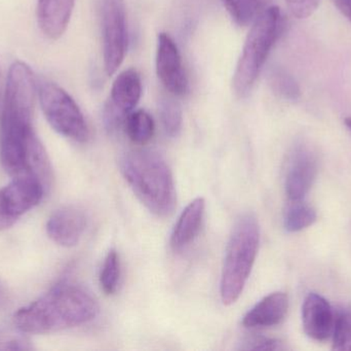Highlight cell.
Masks as SVG:
<instances>
[{"label": "cell", "mask_w": 351, "mask_h": 351, "mask_svg": "<svg viewBox=\"0 0 351 351\" xmlns=\"http://www.w3.org/2000/svg\"><path fill=\"white\" fill-rule=\"evenodd\" d=\"M99 306L90 292L62 282L14 315V327L26 334H47L78 327L93 321Z\"/></svg>", "instance_id": "6da1fadb"}, {"label": "cell", "mask_w": 351, "mask_h": 351, "mask_svg": "<svg viewBox=\"0 0 351 351\" xmlns=\"http://www.w3.org/2000/svg\"><path fill=\"white\" fill-rule=\"evenodd\" d=\"M121 173L138 199L152 214L167 218L177 204L174 177L166 160L150 150H134L121 157Z\"/></svg>", "instance_id": "7a4b0ae2"}, {"label": "cell", "mask_w": 351, "mask_h": 351, "mask_svg": "<svg viewBox=\"0 0 351 351\" xmlns=\"http://www.w3.org/2000/svg\"><path fill=\"white\" fill-rule=\"evenodd\" d=\"M260 243V228L253 214L241 216L229 239L220 282L223 304L232 305L243 294L255 264Z\"/></svg>", "instance_id": "3957f363"}, {"label": "cell", "mask_w": 351, "mask_h": 351, "mask_svg": "<svg viewBox=\"0 0 351 351\" xmlns=\"http://www.w3.org/2000/svg\"><path fill=\"white\" fill-rule=\"evenodd\" d=\"M282 29L284 18L278 6H268L254 21L233 74L237 96L245 97L251 92Z\"/></svg>", "instance_id": "277c9868"}, {"label": "cell", "mask_w": 351, "mask_h": 351, "mask_svg": "<svg viewBox=\"0 0 351 351\" xmlns=\"http://www.w3.org/2000/svg\"><path fill=\"white\" fill-rule=\"evenodd\" d=\"M39 101L47 123L61 135L77 142L88 141L90 130L80 106L73 98L55 82H43Z\"/></svg>", "instance_id": "5b68a950"}, {"label": "cell", "mask_w": 351, "mask_h": 351, "mask_svg": "<svg viewBox=\"0 0 351 351\" xmlns=\"http://www.w3.org/2000/svg\"><path fill=\"white\" fill-rule=\"evenodd\" d=\"M47 188L33 175L14 177L0 189V231L6 230L43 199Z\"/></svg>", "instance_id": "8992f818"}, {"label": "cell", "mask_w": 351, "mask_h": 351, "mask_svg": "<svg viewBox=\"0 0 351 351\" xmlns=\"http://www.w3.org/2000/svg\"><path fill=\"white\" fill-rule=\"evenodd\" d=\"M102 35L105 70L112 76L127 53V19L123 0H103Z\"/></svg>", "instance_id": "52a82bcc"}, {"label": "cell", "mask_w": 351, "mask_h": 351, "mask_svg": "<svg viewBox=\"0 0 351 351\" xmlns=\"http://www.w3.org/2000/svg\"><path fill=\"white\" fill-rule=\"evenodd\" d=\"M142 94L139 73L133 68L121 72L113 82L110 100L104 109L105 125L108 130L117 129L134 111Z\"/></svg>", "instance_id": "ba28073f"}, {"label": "cell", "mask_w": 351, "mask_h": 351, "mask_svg": "<svg viewBox=\"0 0 351 351\" xmlns=\"http://www.w3.org/2000/svg\"><path fill=\"white\" fill-rule=\"evenodd\" d=\"M156 72L167 91L175 96L184 95L188 89V80L177 45L170 34L162 32L158 37Z\"/></svg>", "instance_id": "9c48e42d"}, {"label": "cell", "mask_w": 351, "mask_h": 351, "mask_svg": "<svg viewBox=\"0 0 351 351\" xmlns=\"http://www.w3.org/2000/svg\"><path fill=\"white\" fill-rule=\"evenodd\" d=\"M317 175V160L311 148L299 146L291 157L287 171L286 195L291 202L302 201Z\"/></svg>", "instance_id": "30bf717a"}, {"label": "cell", "mask_w": 351, "mask_h": 351, "mask_svg": "<svg viewBox=\"0 0 351 351\" xmlns=\"http://www.w3.org/2000/svg\"><path fill=\"white\" fill-rule=\"evenodd\" d=\"M86 214L76 206H64L56 210L47 223L49 238L61 245L71 247L77 245L86 228Z\"/></svg>", "instance_id": "8fae6325"}, {"label": "cell", "mask_w": 351, "mask_h": 351, "mask_svg": "<svg viewBox=\"0 0 351 351\" xmlns=\"http://www.w3.org/2000/svg\"><path fill=\"white\" fill-rule=\"evenodd\" d=\"M335 311L321 295L311 293L302 306V324L305 334L315 341H326L332 337Z\"/></svg>", "instance_id": "7c38bea8"}, {"label": "cell", "mask_w": 351, "mask_h": 351, "mask_svg": "<svg viewBox=\"0 0 351 351\" xmlns=\"http://www.w3.org/2000/svg\"><path fill=\"white\" fill-rule=\"evenodd\" d=\"M75 0H37V22L45 36L58 39L64 34Z\"/></svg>", "instance_id": "4fadbf2b"}, {"label": "cell", "mask_w": 351, "mask_h": 351, "mask_svg": "<svg viewBox=\"0 0 351 351\" xmlns=\"http://www.w3.org/2000/svg\"><path fill=\"white\" fill-rule=\"evenodd\" d=\"M289 309L288 295L282 292L272 293L258 302L243 319L247 329L269 328L280 325Z\"/></svg>", "instance_id": "5bb4252c"}, {"label": "cell", "mask_w": 351, "mask_h": 351, "mask_svg": "<svg viewBox=\"0 0 351 351\" xmlns=\"http://www.w3.org/2000/svg\"><path fill=\"white\" fill-rule=\"evenodd\" d=\"M206 202L204 198H196L190 202L178 218L172 236L171 247L174 251H182L193 242L199 233L204 220Z\"/></svg>", "instance_id": "9a60e30c"}, {"label": "cell", "mask_w": 351, "mask_h": 351, "mask_svg": "<svg viewBox=\"0 0 351 351\" xmlns=\"http://www.w3.org/2000/svg\"><path fill=\"white\" fill-rule=\"evenodd\" d=\"M125 129L128 137L134 144L144 146L154 137L156 124L147 111L143 109L132 111L125 120Z\"/></svg>", "instance_id": "2e32d148"}, {"label": "cell", "mask_w": 351, "mask_h": 351, "mask_svg": "<svg viewBox=\"0 0 351 351\" xmlns=\"http://www.w3.org/2000/svg\"><path fill=\"white\" fill-rule=\"evenodd\" d=\"M270 0H222L235 24L247 26L253 24L264 10L268 8Z\"/></svg>", "instance_id": "e0dca14e"}, {"label": "cell", "mask_w": 351, "mask_h": 351, "mask_svg": "<svg viewBox=\"0 0 351 351\" xmlns=\"http://www.w3.org/2000/svg\"><path fill=\"white\" fill-rule=\"evenodd\" d=\"M317 218V212L308 204L302 201L292 202L285 214V228L288 232H300L315 224Z\"/></svg>", "instance_id": "ac0fdd59"}, {"label": "cell", "mask_w": 351, "mask_h": 351, "mask_svg": "<svg viewBox=\"0 0 351 351\" xmlns=\"http://www.w3.org/2000/svg\"><path fill=\"white\" fill-rule=\"evenodd\" d=\"M272 91L280 98L288 101H297L300 98V88L295 78L284 68L272 67L268 74Z\"/></svg>", "instance_id": "d6986e66"}, {"label": "cell", "mask_w": 351, "mask_h": 351, "mask_svg": "<svg viewBox=\"0 0 351 351\" xmlns=\"http://www.w3.org/2000/svg\"><path fill=\"white\" fill-rule=\"evenodd\" d=\"M158 113L167 135L171 137L179 135L183 123V113L179 102L171 96L162 97L158 104Z\"/></svg>", "instance_id": "ffe728a7"}, {"label": "cell", "mask_w": 351, "mask_h": 351, "mask_svg": "<svg viewBox=\"0 0 351 351\" xmlns=\"http://www.w3.org/2000/svg\"><path fill=\"white\" fill-rule=\"evenodd\" d=\"M333 350H351V305L341 307L335 311L334 321Z\"/></svg>", "instance_id": "44dd1931"}, {"label": "cell", "mask_w": 351, "mask_h": 351, "mask_svg": "<svg viewBox=\"0 0 351 351\" xmlns=\"http://www.w3.org/2000/svg\"><path fill=\"white\" fill-rule=\"evenodd\" d=\"M121 280V261L117 251L111 249L107 253L100 273V284L106 295H113L119 288Z\"/></svg>", "instance_id": "7402d4cb"}, {"label": "cell", "mask_w": 351, "mask_h": 351, "mask_svg": "<svg viewBox=\"0 0 351 351\" xmlns=\"http://www.w3.org/2000/svg\"><path fill=\"white\" fill-rule=\"evenodd\" d=\"M26 333L16 328V330L0 329V350H31L30 340Z\"/></svg>", "instance_id": "603a6c76"}, {"label": "cell", "mask_w": 351, "mask_h": 351, "mask_svg": "<svg viewBox=\"0 0 351 351\" xmlns=\"http://www.w3.org/2000/svg\"><path fill=\"white\" fill-rule=\"evenodd\" d=\"M321 0H286L291 14L297 19L311 16L319 8Z\"/></svg>", "instance_id": "cb8c5ba5"}, {"label": "cell", "mask_w": 351, "mask_h": 351, "mask_svg": "<svg viewBox=\"0 0 351 351\" xmlns=\"http://www.w3.org/2000/svg\"><path fill=\"white\" fill-rule=\"evenodd\" d=\"M241 350H284L282 342L265 337H255L245 341Z\"/></svg>", "instance_id": "d4e9b609"}, {"label": "cell", "mask_w": 351, "mask_h": 351, "mask_svg": "<svg viewBox=\"0 0 351 351\" xmlns=\"http://www.w3.org/2000/svg\"><path fill=\"white\" fill-rule=\"evenodd\" d=\"M333 3L351 22V0H333Z\"/></svg>", "instance_id": "484cf974"}, {"label": "cell", "mask_w": 351, "mask_h": 351, "mask_svg": "<svg viewBox=\"0 0 351 351\" xmlns=\"http://www.w3.org/2000/svg\"><path fill=\"white\" fill-rule=\"evenodd\" d=\"M8 304V296L6 291L4 290L3 286L0 284V310L5 308L6 305Z\"/></svg>", "instance_id": "4316f807"}, {"label": "cell", "mask_w": 351, "mask_h": 351, "mask_svg": "<svg viewBox=\"0 0 351 351\" xmlns=\"http://www.w3.org/2000/svg\"><path fill=\"white\" fill-rule=\"evenodd\" d=\"M3 95L4 93H2L1 89V78H0V115H1L2 105H3Z\"/></svg>", "instance_id": "83f0119b"}, {"label": "cell", "mask_w": 351, "mask_h": 351, "mask_svg": "<svg viewBox=\"0 0 351 351\" xmlns=\"http://www.w3.org/2000/svg\"><path fill=\"white\" fill-rule=\"evenodd\" d=\"M344 123H346V127L351 131V117H346V119L344 120Z\"/></svg>", "instance_id": "f1b7e54d"}]
</instances>
